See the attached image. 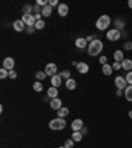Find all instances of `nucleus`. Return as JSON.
Segmentation results:
<instances>
[{
  "mask_svg": "<svg viewBox=\"0 0 132 148\" xmlns=\"http://www.w3.org/2000/svg\"><path fill=\"white\" fill-rule=\"evenodd\" d=\"M50 81H52V85L54 87H59V86H61V83H62V77L59 76V74H56V76L52 77Z\"/></svg>",
  "mask_w": 132,
  "mask_h": 148,
  "instance_id": "11",
  "label": "nucleus"
},
{
  "mask_svg": "<svg viewBox=\"0 0 132 148\" xmlns=\"http://www.w3.org/2000/svg\"><path fill=\"white\" fill-rule=\"evenodd\" d=\"M111 24V17L108 16V15H102L101 17L97 20V28L99 31H106L108 27Z\"/></svg>",
  "mask_w": 132,
  "mask_h": 148,
  "instance_id": "2",
  "label": "nucleus"
},
{
  "mask_svg": "<svg viewBox=\"0 0 132 148\" xmlns=\"http://www.w3.org/2000/svg\"><path fill=\"white\" fill-rule=\"evenodd\" d=\"M67 12H69V7H67L66 4H59V5H58V15H59V16L63 17V16L67 15Z\"/></svg>",
  "mask_w": 132,
  "mask_h": 148,
  "instance_id": "15",
  "label": "nucleus"
},
{
  "mask_svg": "<svg viewBox=\"0 0 132 148\" xmlns=\"http://www.w3.org/2000/svg\"><path fill=\"white\" fill-rule=\"evenodd\" d=\"M70 74H71V73H70L69 70H63V72H61V74H59V76L67 81V79H70Z\"/></svg>",
  "mask_w": 132,
  "mask_h": 148,
  "instance_id": "31",
  "label": "nucleus"
},
{
  "mask_svg": "<svg viewBox=\"0 0 132 148\" xmlns=\"http://www.w3.org/2000/svg\"><path fill=\"white\" fill-rule=\"evenodd\" d=\"M21 20L24 21V24H27L28 27H35L36 24V19L33 15H23Z\"/></svg>",
  "mask_w": 132,
  "mask_h": 148,
  "instance_id": "6",
  "label": "nucleus"
},
{
  "mask_svg": "<svg viewBox=\"0 0 132 148\" xmlns=\"http://www.w3.org/2000/svg\"><path fill=\"white\" fill-rule=\"evenodd\" d=\"M106 36H107V40H110V41H118L119 38L122 37V32L114 28V29H110Z\"/></svg>",
  "mask_w": 132,
  "mask_h": 148,
  "instance_id": "4",
  "label": "nucleus"
},
{
  "mask_svg": "<svg viewBox=\"0 0 132 148\" xmlns=\"http://www.w3.org/2000/svg\"><path fill=\"white\" fill-rule=\"evenodd\" d=\"M66 87L69 90H74L77 87V82H75V79H73V78H70V79H67L66 81Z\"/></svg>",
  "mask_w": 132,
  "mask_h": 148,
  "instance_id": "24",
  "label": "nucleus"
},
{
  "mask_svg": "<svg viewBox=\"0 0 132 148\" xmlns=\"http://www.w3.org/2000/svg\"><path fill=\"white\" fill-rule=\"evenodd\" d=\"M128 7L132 9V0H129V1H128Z\"/></svg>",
  "mask_w": 132,
  "mask_h": 148,
  "instance_id": "45",
  "label": "nucleus"
},
{
  "mask_svg": "<svg viewBox=\"0 0 132 148\" xmlns=\"http://www.w3.org/2000/svg\"><path fill=\"white\" fill-rule=\"evenodd\" d=\"M73 145H74V140H73V139H67V140H65L63 147H65V148H73Z\"/></svg>",
  "mask_w": 132,
  "mask_h": 148,
  "instance_id": "29",
  "label": "nucleus"
},
{
  "mask_svg": "<svg viewBox=\"0 0 132 148\" xmlns=\"http://www.w3.org/2000/svg\"><path fill=\"white\" fill-rule=\"evenodd\" d=\"M8 77H9L11 79H15V78H16V77H17V73L15 72V70H11V72H9V74H8Z\"/></svg>",
  "mask_w": 132,
  "mask_h": 148,
  "instance_id": "38",
  "label": "nucleus"
},
{
  "mask_svg": "<svg viewBox=\"0 0 132 148\" xmlns=\"http://www.w3.org/2000/svg\"><path fill=\"white\" fill-rule=\"evenodd\" d=\"M32 9H33V7H32L31 4H25L24 7H23V12H24V15H31Z\"/></svg>",
  "mask_w": 132,
  "mask_h": 148,
  "instance_id": "27",
  "label": "nucleus"
},
{
  "mask_svg": "<svg viewBox=\"0 0 132 148\" xmlns=\"http://www.w3.org/2000/svg\"><path fill=\"white\" fill-rule=\"evenodd\" d=\"M49 127L50 130L58 131V130H63L66 127V121L63 118H56V119H52L49 122Z\"/></svg>",
  "mask_w": 132,
  "mask_h": 148,
  "instance_id": "3",
  "label": "nucleus"
},
{
  "mask_svg": "<svg viewBox=\"0 0 132 148\" xmlns=\"http://www.w3.org/2000/svg\"><path fill=\"white\" fill-rule=\"evenodd\" d=\"M122 69L131 72V70H132V60H129V58H124V60H123V61H122Z\"/></svg>",
  "mask_w": 132,
  "mask_h": 148,
  "instance_id": "14",
  "label": "nucleus"
},
{
  "mask_svg": "<svg viewBox=\"0 0 132 148\" xmlns=\"http://www.w3.org/2000/svg\"><path fill=\"white\" fill-rule=\"evenodd\" d=\"M114 60L116 62H122L123 60H124V54H123L122 50H115L114 53Z\"/></svg>",
  "mask_w": 132,
  "mask_h": 148,
  "instance_id": "19",
  "label": "nucleus"
},
{
  "mask_svg": "<svg viewBox=\"0 0 132 148\" xmlns=\"http://www.w3.org/2000/svg\"><path fill=\"white\" fill-rule=\"evenodd\" d=\"M82 128H83V121H82V119H75V121H73V123H71V130H73L74 132L81 131Z\"/></svg>",
  "mask_w": 132,
  "mask_h": 148,
  "instance_id": "9",
  "label": "nucleus"
},
{
  "mask_svg": "<svg viewBox=\"0 0 132 148\" xmlns=\"http://www.w3.org/2000/svg\"><path fill=\"white\" fill-rule=\"evenodd\" d=\"M13 66H15V60L12 58V57H7V58H4L3 61V68L5 70H8V72H11V70H13Z\"/></svg>",
  "mask_w": 132,
  "mask_h": 148,
  "instance_id": "7",
  "label": "nucleus"
},
{
  "mask_svg": "<svg viewBox=\"0 0 132 148\" xmlns=\"http://www.w3.org/2000/svg\"><path fill=\"white\" fill-rule=\"evenodd\" d=\"M112 72H114V69H112V65H110V64H106V65L102 66V73L104 76H111Z\"/></svg>",
  "mask_w": 132,
  "mask_h": 148,
  "instance_id": "16",
  "label": "nucleus"
},
{
  "mask_svg": "<svg viewBox=\"0 0 132 148\" xmlns=\"http://www.w3.org/2000/svg\"><path fill=\"white\" fill-rule=\"evenodd\" d=\"M57 115H58L59 118H65L69 115V108L67 107H61L58 111H57Z\"/></svg>",
  "mask_w": 132,
  "mask_h": 148,
  "instance_id": "22",
  "label": "nucleus"
},
{
  "mask_svg": "<svg viewBox=\"0 0 132 148\" xmlns=\"http://www.w3.org/2000/svg\"><path fill=\"white\" fill-rule=\"evenodd\" d=\"M13 28H15V31L16 32H23L24 31V28H25L24 21L23 20H16L13 23Z\"/></svg>",
  "mask_w": 132,
  "mask_h": 148,
  "instance_id": "13",
  "label": "nucleus"
},
{
  "mask_svg": "<svg viewBox=\"0 0 132 148\" xmlns=\"http://www.w3.org/2000/svg\"><path fill=\"white\" fill-rule=\"evenodd\" d=\"M77 70H78V73H81V74H86V73L89 72V65H87L86 62H79L78 66H77Z\"/></svg>",
  "mask_w": 132,
  "mask_h": 148,
  "instance_id": "12",
  "label": "nucleus"
},
{
  "mask_svg": "<svg viewBox=\"0 0 132 148\" xmlns=\"http://www.w3.org/2000/svg\"><path fill=\"white\" fill-rule=\"evenodd\" d=\"M57 95H58V90H57V87L52 86V87H49L48 89V96L49 98H57Z\"/></svg>",
  "mask_w": 132,
  "mask_h": 148,
  "instance_id": "18",
  "label": "nucleus"
},
{
  "mask_svg": "<svg viewBox=\"0 0 132 148\" xmlns=\"http://www.w3.org/2000/svg\"><path fill=\"white\" fill-rule=\"evenodd\" d=\"M33 89H35V91H37V93H41L44 86H42V83L40 82V81H37V82L33 83Z\"/></svg>",
  "mask_w": 132,
  "mask_h": 148,
  "instance_id": "26",
  "label": "nucleus"
},
{
  "mask_svg": "<svg viewBox=\"0 0 132 148\" xmlns=\"http://www.w3.org/2000/svg\"><path fill=\"white\" fill-rule=\"evenodd\" d=\"M44 27H45V21H44V20L36 21V24H35V28H36V29H42Z\"/></svg>",
  "mask_w": 132,
  "mask_h": 148,
  "instance_id": "30",
  "label": "nucleus"
},
{
  "mask_svg": "<svg viewBox=\"0 0 132 148\" xmlns=\"http://www.w3.org/2000/svg\"><path fill=\"white\" fill-rule=\"evenodd\" d=\"M41 15L44 16V17H49L50 15H52V7L50 5H45V7L42 8V11H41Z\"/></svg>",
  "mask_w": 132,
  "mask_h": 148,
  "instance_id": "20",
  "label": "nucleus"
},
{
  "mask_svg": "<svg viewBox=\"0 0 132 148\" xmlns=\"http://www.w3.org/2000/svg\"><path fill=\"white\" fill-rule=\"evenodd\" d=\"M50 107H52L53 110H57L58 111L61 107H62V100L59 99V98H53L50 100Z\"/></svg>",
  "mask_w": 132,
  "mask_h": 148,
  "instance_id": "10",
  "label": "nucleus"
},
{
  "mask_svg": "<svg viewBox=\"0 0 132 148\" xmlns=\"http://www.w3.org/2000/svg\"><path fill=\"white\" fill-rule=\"evenodd\" d=\"M48 4H49V5H50L52 8H53V7H56V5H57V7L59 5V4H58V0H49Z\"/></svg>",
  "mask_w": 132,
  "mask_h": 148,
  "instance_id": "36",
  "label": "nucleus"
},
{
  "mask_svg": "<svg viewBox=\"0 0 132 148\" xmlns=\"http://www.w3.org/2000/svg\"><path fill=\"white\" fill-rule=\"evenodd\" d=\"M112 69L114 70H120L122 69V62H114V65H112Z\"/></svg>",
  "mask_w": 132,
  "mask_h": 148,
  "instance_id": "34",
  "label": "nucleus"
},
{
  "mask_svg": "<svg viewBox=\"0 0 132 148\" xmlns=\"http://www.w3.org/2000/svg\"><path fill=\"white\" fill-rule=\"evenodd\" d=\"M59 148H65V147H59Z\"/></svg>",
  "mask_w": 132,
  "mask_h": 148,
  "instance_id": "47",
  "label": "nucleus"
},
{
  "mask_svg": "<svg viewBox=\"0 0 132 148\" xmlns=\"http://www.w3.org/2000/svg\"><path fill=\"white\" fill-rule=\"evenodd\" d=\"M102 50H103V42H102L101 40H97V38H95L94 41H91L90 44H89V54H90L91 57L98 56Z\"/></svg>",
  "mask_w": 132,
  "mask_h": 148,
  "instance_id": "1",
  "label": "nucleus"
},
{
  "mask_svg": "<svg viewBox=\"0 0 132 148\" xmlns=\"http://www.w3.org/2000/svg\"><path fill=\"white\" fill-rule=\"evenodd\" d=\"M45 73H46V76H56V73H57V65L56 64H53V62H50V64H48V65L45 66Z\"/></svg>",
  "mask_w": 132,
  "mask_h": 148,
  "instance_id": "8",
  "label": "nucleus"
},
{
  "mask_svg": "<svg viewBox=\"0 0 132 148\" xmlns=\"http://www.w3.org/2000/svg\"><path fill=\"white\" fill-rule=\"evenodd\" d=\"M116 95H118V96H122L123 95V90H116Z\"/></svg>",
  "mask_w": 132,
  "mask_h": 148,
  "instance_id": "43",
  "label": "nucleus"
},
{
  "mask_svg": "<svg viewBox=\"0 0 132 148\" xmlns=\"http://www.w3.org/2000/svg\"><path fill=\"white\" fill-rule=\"evenodd\" d=\"M81 132H82V135H83V134H86V132H87V130H86V128H82V130H81Z\"/></svg>",
  "mask_w": 132,
  "mask_h": 148,
  "instance_id": "44",
  "label": "nucleus"
},
{
  "mask_svg": "<svg viewBox=\"0 0 132 148\" xmlns=\"http://www.w3.org/2000/svg\"><path fill=\"white\" fill-rule=\"evenodd\" d=\"M41 17H42V15H41V13H36V15H35L36 21H40V20H41Z\"/></svg>",
  "mask_w": 132,
  "mask_h": 148,
  "instance_id": "42",
  "label": "nucleus"
},
{
  "mask_svg": "<svg viewBox=\"0 0 132 148\" xmlns=\"http://www.w3.org/2000/svg\"><path fill=\"white\" fill-rule=\"evenodd\" d=\"M115 24V29H118V31H122L123 28L125 25V21H123L122 19H116V21H114Z\"/></svg>",
  "mask_w": 132,
  "mask_h": 148,
  "instance_id": "21",
  "label": "nucleus"
},
{
  "mask_svg": "<svg viewBox=\"0 0 132 148\" xmlns=\"http://www.w3.org/2000/svg\"><path fill=\"white\" fill-rule=\"evenodd\" d=\"M36 4H38V5H40V7H45V5H48V0H37V3Z\"/></svg>",
  "mask_w": 132,
  "mask_h": 148,
  "instance_id": "37",
  "label": "nucleus"
},
{
  "mask_svg": "<svg viewBox=\"0 0 132 148\" xmlns=\"http://www.w3.org/2000/svg\"><path fill=\"white\" fill-rule=\"evenodd\" d=\"M124 49L125 50H132V41H125L124 42Z\"/></svg>",
  "mask_w": 132,
  "mask_h": 148,
  "instance_id": "35",
  "label": "nucleus"
},
{
  "mask_svg": "<svg viewBox=\"0 0 132 148\" xmlns=\"http://www.w3.org/2000/svg\"><path fill=\"white\" fill-rule=\"evenodd\" d=\"M82 138H83V135H82V132H81V131L73 132V135H71V139L74 140V143H77V141H81V140H82Z\"/></svg>",
  "mask_w": 132,
  "mask_h": 148,
  "instance_id": "25",
  "label": "nucleus"
},
{
  "mask_svg": "<svg viewBox=\"0 0 132 148\" xmlns=\"http://www.w3.org/2000/svg\"><path fill=\"white\" fill-rule=\"evenodd\" d=\"M45 77H46L45 72H37L36 73V78H37V81H40V82H41L42 79H45Z\"/></svg>",
  "mask_w": 132,
  "mask_h": 148,
  "instance_id": "28",
  "label": "nucleus"
},
{
  "mask_svg": "<svg viewBox=\"0 0 132 148\" xmlns=\"http://www.w3.org/2000/svg\"><path fill=\"white\" fill-rule=\"evenodd\" d=\"M128 117H129V118H131V119H132V110H131V111H129V113H128Z\"/></svg>",
  "mask_w": 132,
  "mask_h": 148,
  "instance_id": "46",
  "label": "nucleus"
},
{
  "mask_svg": "<svg viewBox=\"0 0 132 148\" xmlns=\"http://www.w3.org/2000/svg\"><path fill=\"white\" fill-rule=\"evenodd\" d=\"M86 38H77L75 40V46L77 48H79V49H83L85 46H86Z\"/></svg>",
  "mask_w": 132,
  "mask_h": 148,
  "instance_id": "23",
  "label": "nucleus"
},
{
  "mask_svg": "<svg viewBox=\"0 0 132 148\" xmlns=\"http://www.w3.org/2000/svg\"><path fill=\"white\" fill-rule=\"evenodd\" d=\"M35 29H36L35 27H27V32H28V33H33Z\"/></svg>",
  "mask_w": 132,
  "mask_h": 148,
  "instance_id": "41",
  "label": "nucleus"
},
{
  "mask_svg": "<svg viewBox=\"0 0 132 148\" xmlns=\"http://www.w3.org/2000/svg\"><path fill=\"white\" fill-rule=\"evenodd\" d=\"M115 86L118 87L119 90H125L127 89V86H128V83H127V81H125L124 77L118 76L116 78H115Z\"/></svg>",
  "mask_w": 132,
  "mask_h": 148,
  "instance_id": "5",
  "label": "nucleus"
},
{
  "mask_svg": "<svg viewBox=\"0 0 132 148\" xmlns=\"http://www.w3.org/2000/svg\"><path fill=\"white\" fill-rule=\"evenodd\" d=\"M99 62H101L102 65H106V64H107V57H106V56H102L101 58H99Z\"/></svg>",
  "mask_w": 132,
  "mask_h": 148,
  "instance_id": "39",
  "label": "nucleus"
},
{
  "mask_svg": "<svg viewBox=\"0 0 132 148\" xmlns=\"http://www.w3.org/2000/svg\"><path fill=\"white\" fill-rule=\"evenodd\" d=\"M8 74H9V72H8V70H5L4 68H1V70H0V78H1V79L7 78Z\"/></svg>",
  "mask_w": 132,
  "mask_h": 148,
  "instance_id": "32",
  "label": "nucleus"
},
{
  "mask_svg": "<svg viewBox=\"0 0 132 148\" xmlns=\"http://www.w3.org/2000/svg\"><path fill=\"white\" fill-rule=\"evenodd\" d=\"M125 81H127L128 85H132V72L127 73V76H125Z\"/></svg>",
  "mask_w": 132,
  "mask_h": 148,
  "instance_id": "33",
  "label": "nucleus"
},
{
  "mask_svg": "<svg viewBox=\"0 0 132 148\" xmlns=\"http://www.w3.org/2000/svg\"><path fill=\"white\" fill-rule=\"evenodd\" d=\"M124 96L128 102H132V85H128L127 89L124 90Z\"/></svg>",
  "mask_w": 132,
  "mask_h": 148,
  "instance_id": "17",
  "label": "nucleus"
},
{
  "mask_svg": "<svg viewBox=\"0 0 132 148\" xmlns=\"http://www.w3.org/2000/svg\"><path fill=\"white\" fill-rule=\"evenodd\" d=\"M33 9L36 11V12H37V13H41V11H42V8H40V5H38V4H36L35 7H33Z\"/></svg>",
  "mask_w": 132,
  "mask_h": 148,
  "instance_id": "40",
  "label": "nucleus"
}]
</instances>
